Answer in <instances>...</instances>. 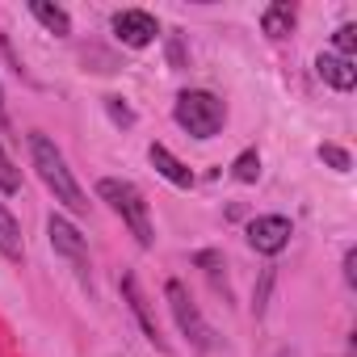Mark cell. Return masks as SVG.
Listing matches in <instances>:
<instances>
[{
    "mask_svg": "<svg viewBox=\"0 0 357 357\" xmlns=\"http://www.w3.org/2000/svg\"><path fill=\"white\" fill-rule=\"evenodd\" d=\"M319 160H324V164H332L336 172H349V168H353L349 151H344V147H336V143H319Z\"/></svg>",
    "mask_w": 357,
    "mask_h": 357,
    "instance_id": "17",
    "label": "cell"
},
{
    "mask_svg": "<svg viewBox=\"0 0 357 357\" xmlns=\"http://www.w3.org/2000/svg\"><path fill=\"white\" fill-rule=\"evenodd\" d=\"M122 294H126V303H130V311H135V319L143 324V332H147V340H151L155 349H164V340H160V324H155V315H151V307H147V298H143V290H139V282H135V273H126V278H122Z\"/></svg>",
    "mask_w": 357,
    "mask_h": 357,
    "instance_id": "9",
    "label": "cell"
},
{
    "mask_svg": "<svg viewBox=\"0 0 357 357\" xmlns=\"http://www.w3.org/2000/svg\"><path fill=\"white\" fill-rule=\"evenodd\" d=\"M164 298H168V311H172L176 328H181V336H185V340H190V344H194L198 353H211V349H215V332H211V324L202 319L198 303L190 298L185 282L168 278V282H164Z\"/></svg>",
    "mask_w": 357,
    "mask_h": 357,
    "instance_id": "4",
    "label": "cell"
},
{
    "mask_svg": "<svg viewBox=\"0 0 357 357\" xmlns=\"http://www.w3.org/2000/svg\"><path fill=\"white\" fill-rule=\"evenodd\" d=\"M315 72H319V80L332 84L336 93H349V89L357 84V68H353V59H340V55H319V59H315Z\"/></svg>",
    "mask_w": 357,
    "mask_h": 357,
    "instance_id": "10",
    "label": "cell"
},
{
    "mask_svg": "<svg viewBox=\"0 0 357 357\" xmlns=\"http://www.w3.org/2000/svg\"><path fill=\"white\" fill-rule=\"evenodd\" d=\"M332 43H336V55H340V59H353V51H357V26H353V22H344V26L336 30V38H332Z\"/></svg>",
    "mask_w": 357,
    "mask_h": 357,
    "instance_id": "16",
    "label": "cell"
},
{
    "mask_svg": "<svg viewBox=\"0 0 357 357\" xmlns=\"http://www.w3.org/2000/svg\"><path fill=\"white\" fill-rule=\"evenodd\" d=\"M231 172H236V181H244V185H252L257 176H261V155L248 147V151H240L236 155V164H231Z\"/></svg>",
    "mask_w": 357,
    "mask_h": 357,
    "instance_id": "15",
    "label": "cell"
},
{
    "mask_svg": "<svg viewBox=\"0 0 357 357\" xmlns=\"http://www.w3.org/2000/svg\"><path fill=\"white\" fill-rule=\"evenodd\" d=\"M22 190V172L13 164V155L5 151V143H0V194H17Z\"/></svg>",
    "mask_w": 357,
    "mask_h": 357,
    "instance_id": "14",
    "label": "cell"
},
{
    "mask_svg": "<svg viewBox=\"0 0 357 357\" xmlns=\"http://www.w3.org/2000/svg\"><path fill=\"white\" fill-rule=\"evenodd\" d=\"M172 118H176V126H181L185 135H194V139H215L223 130V122H227V105L211 89H190V93L176 97Z\"/></svg>",
    "mask_w": 357,
    "mask_h": 357,
    "instance_id": "2",
    "label": "cell"
},
{
    "mask_svg": "<svg viewBox=\"0 0 357 357\" xmlns=\"http://www.w3.org/2000/svg\"><path fill=\"white\" fill-rule=\"evenodd\" d=\"M30 13L51 30V34H72V17H68V9H59V5H51V0H30Z\"/></svg>",
    "mask_w": 357,
    "mask_h": 357,
    "instance_id": "11",
    "label": "cell"
},
{
    "mask_svg": "<svg viewBox=\"0 0 357 357\" xmlns=\"http://www.w3.org/2000/svg\"><path fill=\"white\" fill-rule=\"evenodd\" d=\"M114 34L126 47H147L160 34V22L147 9H122V13H114Z\"/></svg>",
    "mask_w": 357,
    "mask_h": 357,
    "instance_id": "6",
    "label": "cell"
},
{
    "mask_svg": "<svg viewBox=\"0 0 357 357\" xmlns=\"http://www.w3.org/2000/svg\"><path fill=\"white\" fill-rule=\"evenodd\" d=\"M269 286H273V269H265V282H261V290H257V303H252V311H257V315L265 311V294H269Z\"/></svg>",
    "mask_w": 357,
    "mask_h": 357,
    "instance_id": "21",
    "label": "cell"
},
{
    "mask_svg": "<svg viewBox=\"0 0 357 357\" xmlns=\"http://www.w3.org/2000/svg\"><path fill=\"white\" fill-rule=\"evenodd\" d=\"M0 109H5V89H0Z\"/></svg>",
    "mask_w": 357,
    "mask_h": 357,
    "instance_id": "22",
    "label": "cell"
},
{
    "mask_svg": "<svg viewBox=\"0 0 357 357\" xmlns=\"http://www.w3.org/2000/svg\"><path fill=\"white\" fill-rule=\"evenodd\" d=\"M30 160H34V168H38V176L47 181V190L72 211V215H84L89 211V198H84V190L76 185V176H72V168H68V160H63V151L47 139V135H30Z\"/></svg>",
    "mask_w": 357,
    "mask_h": 357,
    "instance_id": "1",
    "label": "cell"
},
{
    "mask_svg": "<svg viewBox=\"0 0 357 357\" xmlns=\"http://www.w3.org/2000/svg\"><path fill=\"white\" fill-rule=\"evenodd\" d=\"M97 194H101V202L114 206V215L130 227V236H135L143 248H151L155 227H151V211H147L143 194H139L130 181H118V176H101V181H97Z\"/></svg>",
    "mask_w": 357,
    "mask_h": 357,
    "instance_id": "3",
    "label": "cell"
},
{
    "mask_svg": "<svg viewBox=\"0 0 357 357\" xmlns=\"http://www.w3.org/2000/svg\"><path fill=\"white\" fill-rule=\"evenodd\" d=\"M261 30H265L269 38H286V34L294 30V9H290V5H269V9L261 13Z\"/></svg>",
    "mask_w": 357,
    "mask_h": 357,
    "instance_id": "13",
    "label": "cell"
},
{
    "mask_svg": "<svg viewBox=\"0 0 357 357\" xmlns=\"http://www.w3.org/2000/svg\"><path fill=\"white\" fill-rule=\"evenodd\" d=\"M194 261H198V265H202V269H206V273L223 286V290H227V282H223V257H219V252H198Z\"/></svg>",
    "mask_w": 357,
    "mask_h": 357,
    "instance_id": "19",
    "label": "cell"
},
{
    "mask_svg": "<svg viewBox=\"0 0 357 357\" xmlns=\"http://www.w3.org/2000/svg\"><path fill=\"white\" fill-rule=\"evenodd\" d=\"M344 282H349V286H357V248H349V252H344Z\"/></svg>",
    "mask_w": 357,
    "mask_h": 357,
    "instance_id": "20",
    "label": "cell"
},
{
    "mask_svg": "<svg viewBox=\"0 0 357 357\" xmlns=\"http://www.w3.org/2000/svg\"><path fill=\"white\" fill-rule=\"evenodd\" d=\"M0 252L9 261H22V227H17V219L9 215L5 202H0Z\"/></svg>",
    "mask_w": 357,
    "mask_h": 357,
    "instance_id": "12",
    "label": "cell"
},
{
    "mask_svg": "<svg viewBox=\"0 0 357 357\" xmlns=\"http://www.w3.org/2000/svg\"><path fill=\"white\" fill-rule=\"evenodd\" d=\"M282 357H298V353H290V349H286V353H282Z\"/></svg>",
    "mask_w": 357,
    "mask_h": 357,
    "instance_id": "23",
    "label": "cell"
},
{
    "mask_svg": "<svg viewBox=\"0 0 357 357\" xmlns=\"http://www.w3.org/2000/svg\"><path fill=\"white\" fill-rule=\"evenodd\" d=\"M290 219L286 215H261V219H252L248 223V244L257 248V252H265V257H278L286 244H290Z\"/></svg>",
    "mask_w": 357,
    "mask_h": 357,
    "instance_id": "5",
    "label": "cell"
},
{
    "mask_svg": "<svg viewBox=\"0 0 357 357\" xmlns=\"http://www.w3.org/2000/svg\"><path fill=\"white\" fill-rule=\"evenodd\" d=\"M105 109H109V118H114L118 126H135V114H130V105H126L122 97H105Z\"/></svg>",
    "mask_w": 357,
    "mask_h": 357,
    "instance_id": "18",
    "label": "cell"
},
{
    "mask_svg": "<svg viewBox=\"0 0 357 357\" xmlns=\"http://www.w3.org/2000/svg\"><path fill=\"white\" fill-rule=\"evenodd\" d=\"M147 160H151V168L164 176V181H172L176 190H190V185H194V172H190L181 160H176L164 143H151V147H147Z\"/></svg>",
    "mask_w": 357,
    "mask_h": 357,
    "instance_id": "8",
    "label": "cell"
},
{
    "mask_svg": "<svg viewBox=\"0 0 357 357\" xmlns=\"http://www.w3.org/2000/svg\"><path fill=\"white\" fill-rule=\"evenodd\" d=\"M47 236H51V248H55L59 257H68V261H76L80 269L89 265V244H84V236H80V227H72L68 219H59V215H51V223H47Z\"/></svg>",
    "mask_w": 357,
    "mask_h": 357,
    "instance_id": "7",
    "label": "cell"
}]
</instances>
